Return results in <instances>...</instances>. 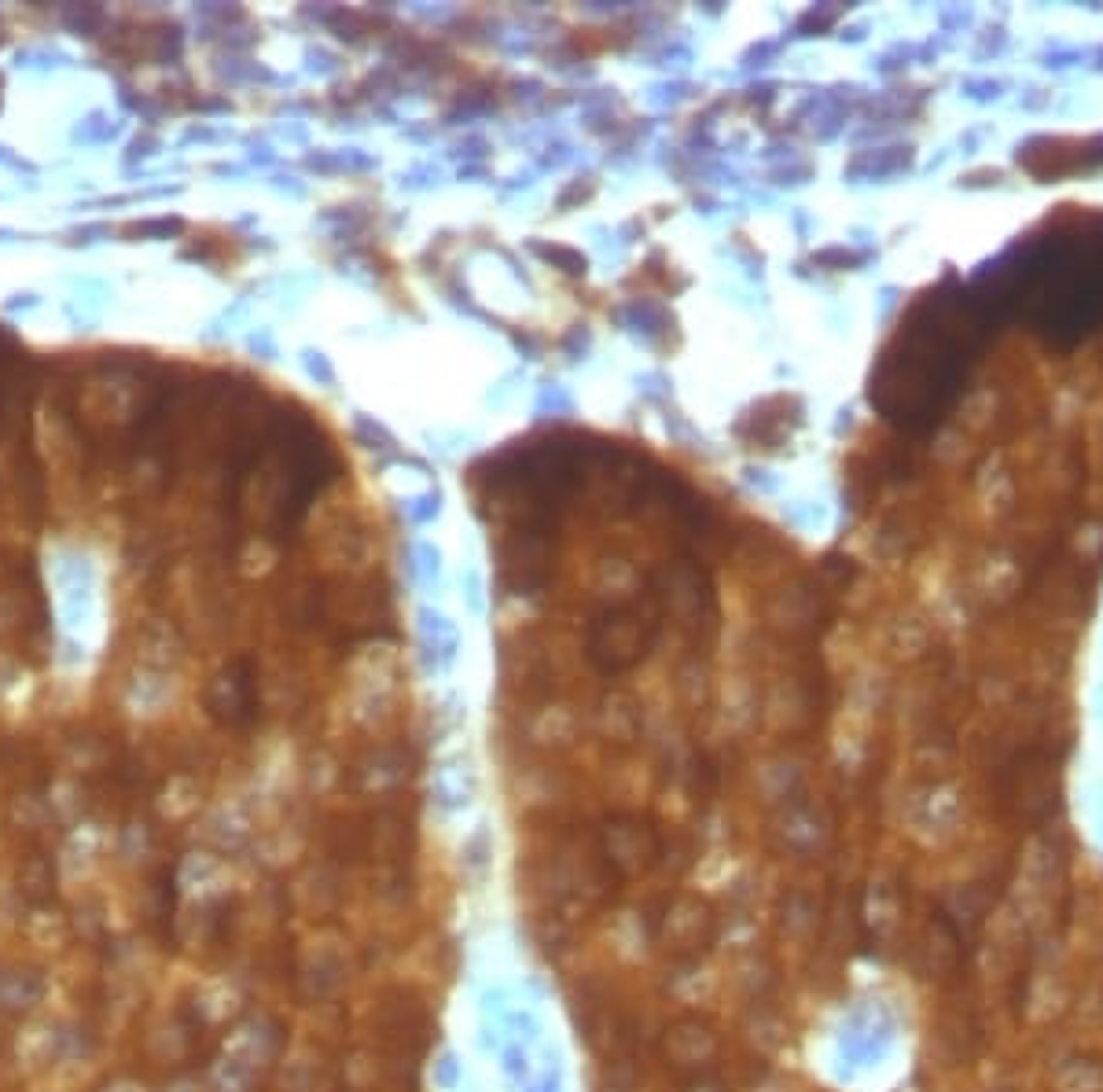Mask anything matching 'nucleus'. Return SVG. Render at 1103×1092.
Instances as JSON below:
<instances>
[{
    "instance_id": "obj_3",
    "label": "nucleus",
    "mask_w": 1103,
    "mask_h": 1092,
    "mask_svg": "<svg viewBox=\"0 0 1103 1092\" xmlns=\"http://www.w3.org/2000/svg\"><path fill=\"white\" fill-rule=\"evenodd\" d=\"M206 706H210V718L229 729L250 725L258 714V688H254L250 663H232L221 670L206 692Z\"/></svg>"
},
{
    "instance_id": "obj_2",
    "label": "nucleus",
    "mask_w": 1103,
    "mask_h": 1092,
    "mask_svg": "<svg viewBox=\"0 0 1103 1092\" xmlns=\"http://www.w3.org/2000/svg\"><path fill=\"white\" fill-rule=\"evenodd\" d=\"M658 633V611L651 604H626L592 618L589 626V663L599 673L633 670L651 651Z\"/></svg>"
},
{
    "instance_id": "obj_1",
    "label": "nucleus",
    "mask_w": 1103,
    "mask_h": 1092,
    "mask_svg": "<svg viewBox=\"0 0 1103 1092\" xmlns=\"http://www.w3.org/2000/svg\"><path fill=\"white\" fill-rule=\"evenodd\" d=\"M964 302L934 295L912 309L872 375V401L909 427L938 419L964 375Z\"/></svg>"
}]
</instances>
